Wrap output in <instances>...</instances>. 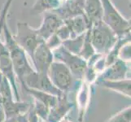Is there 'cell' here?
I'll return each instance as SVG.
<instances>
[{
	"label": "cell",
	"instance_id": "7a4b0ae2",
	"mask_svg": "<svg viewBox=\"0 0 131 122\" xmlns=\"http://www.w3.org/2000/svg\"><path fill=\"white\" fill-rule=\"evenodd\" d=\"M118 37L103 20L92 24L90 27V41L97 54H107L116 42Z\"/></svg>",
	"mask_w": 131,
	"mask_h": 122
},
{
	"label": "cell",
	"instance_id": "52a82bcc",
	"mask_svg": "<svg viewBox=\"0 0 131 122\" xmlns=\"http://www.w3.org/2000/svg\"><path fill=\"white\" fill-rule=\"evenodd\" d=\"M64 23L61 18L54 12H44L42 22L38 29H36L39 38L44 42L56 33L57 29Z\"/></svg>",
	"mask_w": 131,
	"mask_h": 122
},
{
	"label": "cell",
	"instance_id": "2e32d148",
	"mask_svg": "<svg viewBox=\"0 0 131 122\" xmlns=\"http://www.w3.org/2000/svg\"><path fill=\"white\" fill-rule=\"evenodd\" d=\"M56 34L57 35V37L60 39L62 42H64L66 40H69V39L72 38L70 30L64 23H63V25L57 29Z\"/></svg>",
	"mask_w": 131,
	"mask_h": 122
},
{
	"label": "cell",
	"instance_id": "7c38bea8",
	"mask_svg": "<svg viewBox=\"0 0 131 122\" xmlns=\"http://www.w3.org/2000/svg\"><path fill=\"white\" fill-rule=\"evenodd\" d=\"M84 15L90 25L96 21L102 20L101 0H84Z\"/></svg>",
	"mask_w": 131,
	"mask_h": 122
},
{
	"label": "cell",
	"instance_id": "30bf717a",
	"mask_svg": "<svg viewBox=\"0 0 131 122\" xmlns=\"http://www.w3.org/2000/svg\"><path fill=\"white\" fill-rule=\"evenodd\" d=\"M25 80L29 85L34 88L44 90V91H56V89L54 87L51 81L50 80L46 73H36L34 72H32L25 76Z\"/></svg>",
	"mask_w": 131,
	"mask_h": 122
},
{
	"label": "cell",
	"instance_id": "277c9868",
	"mask_svg": "<svg viewBox=\"0 0 131 122\" xmlns=\"http://www.w3.org/2000/svg\"><path fill=\"white\" fill-rule=\"evenodd\" d=\"M16 27V34L13 38L16 43L32 58L35 49L44 41L39 38L36 29L30 27L25 22H18Z\"/></svg>",
	"mask_w": 131,
	"mask_h": 122
},
{
	"label": "cell",
	"instance_id": "8fae6325",
	"mask_svg": "<svg viewBox=\"0 0 131 122\" xmlns=\"http://www.w3.org/2000/svg\"><path fill=\"white\" fill-rule=\"evenodd\" d=\"M64 23L69 29L72 38L84 34L91 27L85 15L78 16L64 20ZM71 38V39H72Z\"/></svg>",
	"mask_w": 131,
	"mask_h": 122
},
{
	"label": "cell",
	"instance_id": "8992f818",
	"mask_svg": "<svg viewBox=\"0 0 131 122\" xmlns=\"http://www.w3.org/2000/svg\"><path fill=\"white\" fill-rule=\"evenodd\" d=\"M49 76L53 84L61 90H67L72 83V74L64 64L60 62H52L47 70Z\"/></svg>",
	"mask_w": 131,
	"mask_h": 122
},
{
	"label": "cell",
	"instance_id": "d6986e66",
	"mask_svg": "<svg viewBox=\"0 0 131 122\" xmlns=\"http://www.w3.org/2000/svg\"><path fill=\"white\" fill-rule=\"evenodd\" d=\"M45 42H46V44L51 51H53V50H55L58 47H60V45H62V42L60 41V39L57 37V35L56 34H53L51 38H49Z\"/></svg>",
	"mask_w": 131,
	"mask_h": 122
},
{
	"label": "cell",
	"instance_id": "e0dca14e",
	"mask_svg": "<svg viewBox=\"0 0 131 122\" xmlns=\"http://www.w3.org/2000/svg\"><path fill=\"white\" fill-rule=\"evenodd\" d=\"M12 1L13 0H7L5 4H4V6L3 7L1 13H0V34H1V31H2L4 23L7 22V15L8 10H9V8H10V6Z\"/></svg>",
	"mask_w": 131,
	"mask_h": 122
},
{
	"label": "cell",
	"instance_id": "5bb4252c",
	"mask_svg": "<svg viewBox=\"0 0 131 122\" xmlns=\"http://www.w3.org/2000/svg\"><path fill=\"white\" fill-rule=\"evenodd\" d=\"M61 3V0H36L33 6V11L38 13L52 12L60 7Z\"/></svg>",
	"mask_w": 131,
	"mask_h": 122
},
{
	"label": "cell",
	"instance_id": "ac0fdd59",
	"mask_svg": "<svg viewBox=\"0 0 131 122\" xmlns=\"http://www.w3.org/2000/svg\"><path fill=\"white\" fill-rule=\"evenodd\" d=\"M118 56L121 57V60H124L126 59L127 60H130V42L124 44L119 51Z\"/></svg>",
	"mask_w": 131,
	"mask_h": 122
},
{
	"label": "cell",
	"instance_id": "5b68a950",
	"mask_svg": "<svg viewBox=\"0 0 131 122\" xmlns=\"http://www.w3.org/2000/svg\"><path fill=\"white\" fill-rule=\"evenodd\" d=\"M52 53L54 58L64 62V64L73 73L81 75L84 73L85 68H86L85 60L79 56L71 53L62 45H60V47H58L55 50H53Z\"/></svg>",
	"mask_w": 131,
	"mask_h": 122
},
{
	"label": "cell",
	"instance_id": "9c48e42d",
	"mask_svg": "<svg viewBox=\"0 0 131 122\" xmlns=\"http://www.w3.org/2000/svg\"><path fill=\"white\" fill-rule=\"evenodd\" d=\"M32 59L38 73H46L53 62L54 57L52 51L46 42H42L35 49Z\"/></svg>",
	"mask_w": 131,
	"mask_h": 122
},
{
	"label": "cell",
	"instance_id": "6da1fadb",
	"mask_svg": "<svg viewBox=\"0 0 131 122\" xmlns=\"http://www.w3.org/2000/svg\"><path fill=\"white\" fill-rule=\"evenodd\" d=\"M3 29L6 40L5 46L7 47L9 55H10L12 66L14 68L17 75L20 78H23L24 76H26L34 71L31 69V67L28 63V60L26 59L25 51L16 43L10 30L8 29L7 22L4 23Z\"/></svg>",
	"mask_w": 131,
	"mask_h": 122
},
{
	"label": "cell",
	"instance_id": "4fadbf2b",
	"mask_svg": "<svg viewBox=\"0 0 131 122\" xmlns=\"http://www.w3.org/2000/svg\"><path fill=\"white\" fill-rule=\"evenodd\" d=\"M104 76L108 79H120L122 78L126 73V66L122 60H117L111 64Z\"/></svg>",
	"mask_w": 131,
	"mask_h": 122
},
{
	"label": "cell",
	"instance_id": "ba28073f",
	"mask_svg": "<svg viewBox=\"0 0 131 122\" xmlns=\"http://www.w3.org/2000/svg\"><path fill=\"white\" fill-rule=\"evenodd\" d=\"M63 20L84 15V0H65L56 10L52 11Z\"/></svg>",
	"mask_w": 131,
	"mask_h": 122
},
{
	"label": "cell",
	"instance_id": "9a60e30c",
	"mask_svg": "<svg viewBox=\"0 0 131 122\" xmlns=\"http://www.w3.org/2000/svg\"><path fill=\"white\" fill-rule=\"evenodd\" d=\"M84 35H85V34L82 35H80L77 38L66 40L64 42H62V46L65 49H67L69 51H70L71 53L78 56L82 48V46H83Z\"/></svg>",
	"mask_w": 131,
	"mask_h": 122
},
{
	"label": "cell",
	"instance_id": "3957f363",
	"mask_svg": "<svg viewBox=\"0 0 131 122\" xmlns=\"http://www.w3.org/2000/svg\"><path fill=\"white\" fill-rule=\"evenodd\" d=\"M102 20L116 34L121 37L130 33V22L121 14L111 0H101Z\"/></svg>",
	"mask_w": 131,
	"mask_h": 122
}]
</instances>
